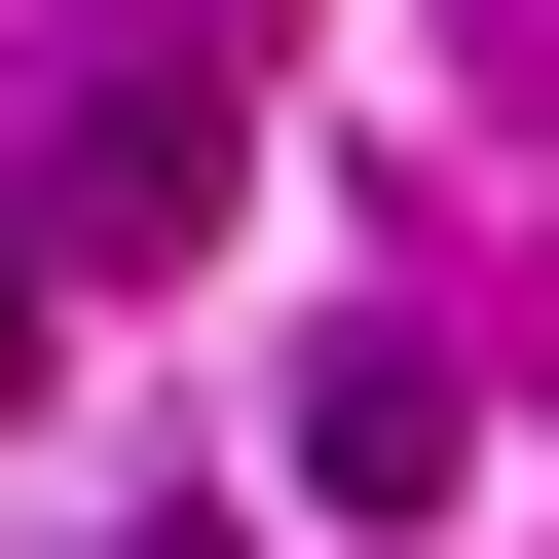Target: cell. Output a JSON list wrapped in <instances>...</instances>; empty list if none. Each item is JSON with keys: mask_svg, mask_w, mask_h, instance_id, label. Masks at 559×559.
Wrapping results in <instances>:
<instances>
[{"mask_svg": "<svg viewBox=\"0 0 559 559\" xmlns=\"http://www.w3.org/2000/svg\"><path fill=\"white\" fill-rule=\"evenodd\" d=\"M448 485H485V411H448L411 336H299V411H261V522H336V559H411Z\"/></svg>", "mask_w": 559, "mask_h": 559, "instance_id": "cell-1", "label": "cell"}, {"mask_svg": "<svg viewBox=\"0 0 559 559\" xmlns=\"http://www.w3.org/2000/svg\"><path fill=\"white\" fill-rule=\"evenodd\" d=\"M38 224H75V261H187V224H224V75H75Z\"/></svg>", "mask_w": 559, "mask_h": 559, "instance_id": "cell-2", "label": "cell"}, {"mask_svg": "<svg viewBox=\"0 0 559 559\" xmlns=\"http://www.w3.org/2000/svg\"><path fill=\"white\" fill-rule=\"evenodd\" d=\"M0 411H38V224H0Z\"/></svg>", "mask_w": 559, "mask_h": 559, "instance_id": "cell-3", "label": "cell"}, {"mask_svg": "<svg viewBox=\"0 0 559 559\" xmlns=\"http://www.w3.org/2000/svg\"><path fill=\"white\" fill-rule=\"evenodd\" d=\"M150 559H224V522H150Z\"/></svg>", "mask_w": 559, "mask_h": 559, "instance_id": "cell-4", "label": "cell"}]
</instances>
